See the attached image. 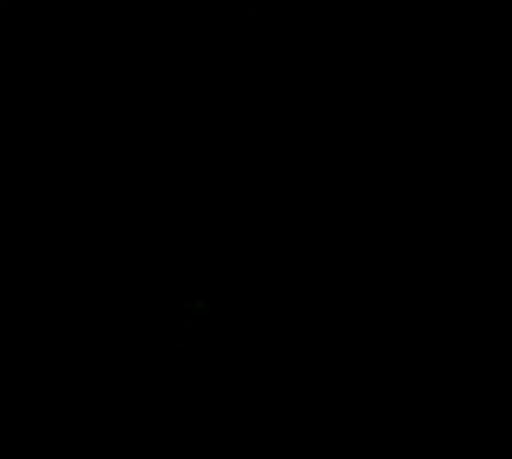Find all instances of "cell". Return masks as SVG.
<instances>
[{
    "label": "cell",
    "instance_id": "1",
    "mask_svg": "<svg viewBox=\"0 0 512 459\" xmlns=\"http://www.w3.org/2000/svg\"><path fill=\"white\" fill-rule=\"evenodd\" d=\"M0 7H7V0H0Z\"/></svg>",
    "mask_w": 512,
    "mask_h": 459
}]
</instances>
